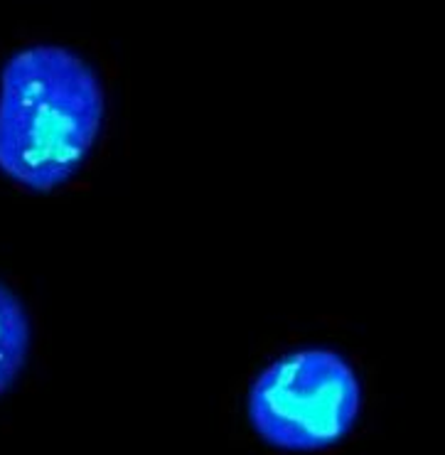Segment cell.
Instances as JSON below:
<instances>
[{"label":"cell","mask_w":445,"mask_h":455,"mask_svg":"<svg viewBox=\"0 0 445 455\" xmlns=\"http://www.w3.org/2000/svg\"><path fill=\"white\" fill-rule=\"evenodd\" d=\"M30 347L32 323L28 307L0 281V396L11 392L22 374Z\"/></svg>","instance_id":"3"},{"label":"cell","mask_w":445,"mask_h":455,"mask_svg":"<svg viewBox=\"0 0 445 455\" xmlns=\"http://www.w3.org/2000/svg\"><path fill=\"white\" fill-rule=\"evenodd\" d=\"M362 411V381L328 347H300L271 362L249 392L246 413L266 443L318 453L347 438Z\"/></svg>","instance_id":"2"},{"label":"cell","mask_w":445,"mask_h":455,"mask_svg":"<svg viewBox=\"0 0 445 455\" xmlns=\"http://www.w3.org/2000/svg\"><path fill=\"white\" fill-rule=\"evenodd\" d=\"M107 96L96 69L60 44H32L0 69V172L52 192L84 165L104 128Z\"/></svg>","instance_id":"1"}]
</instances>
